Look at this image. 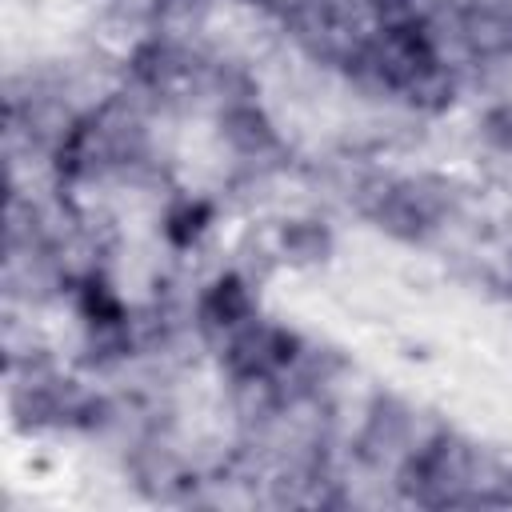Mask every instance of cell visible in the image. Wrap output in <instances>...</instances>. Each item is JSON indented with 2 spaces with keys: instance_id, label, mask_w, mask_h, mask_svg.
Listing matches in <instances>:
<instances>
[{
  "instance_id": "1",
  "label": "cell",
  "mask_w": 512,
  "mask_h": 512,
  "mask_svg": "<svg viewBox=\"0 0 512 512\" xmlns=\"http://www.w3.org/2000/svg\"><path fill=\"white\" fill-rule=\"evenodd\" d=\"M268 236H272V252L280 260V272H296V276L324 272L340 248V236H336L328 212H320V208H300V212L280 216L268 228Z\"/></svg>"
},
{
  "instance_id": "2",
  "label": "cell",
  "mask_w": 512,
  "mask_h": 512,
  "mask_svg": "<svg viewBox=\"0 0 512 512\" xmlns=\"http://www.w3.org/2000/svg\"><path fill=\"white\" fill-rule=\"evenodd\" d=\"M220 204L212 196L200 192H176L164 208H160V240L168 248V256H188L196 248H204L212 240Z\"/></svg>"
}]
</instances>
